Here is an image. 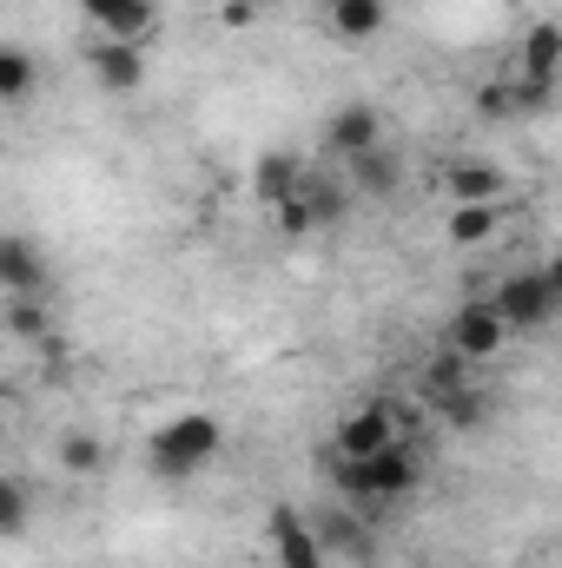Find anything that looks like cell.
<instances>
[{
	"label": "cell",
	"instance_id": "cell-1",
	"mask_svg": "<svg viewBox=\"0 0 562 568\" xmlns=\"http://www.w3.org/2000/svg\"><path fill=\"white\" fill-rule=\"evenodd\" d=\"M331 483L351 509H371V503H404L418 489V456L404 443L378 449V456H338L331 463Z\"/></svg>",
	"mask_w": 562,
	"mask_h": 568
},
{
	"label": "cell",
	"instance_id": "cell-2",
	"mask_svg": "<svg viewBox=\"0 0 562 568\" xmlns=\"http://www.w3.org/2000/svg\"><path fill=\"white\" fill-rule=\"evenodd\" d=\"M219 449H225V424L205 417V410H185V417H172V424L152 429V469L172 476V483L192 476V469H205Z\"/></svg>",
	"mask_w": 562,
	"mask_h": 568
},
{
	"label": "cell",
	"instance_id": "cell-3",
	"mask_svg": "<svg viewBox=\"0 0 562 568\" xmlns=\"http://www.w3.org/2000/svg\"><path fill=\"white\" fill-rule=\"evenodd\" d=\"M496 311L510 317V331H543V324H556L562 297L543 272H510V278L496 284Z\"/></svg>",
	"mask_w": 562,
	"mask_h": 568
},
{
	"label": "cell",
	"instance_id": "cell-4",
	"mask_svg": "<svg viewBox=\"0 0 562 568\" xmlns=\"http://www.w3.org/2000/svg\"><path fill=\"white\" fill-rule=\"evenodd\" d=\"M265 549H272V562L279 568H324V536H318V523H304L291 503H279L272 516H265Z\"/></svg>",
	"mask_w": 562,
	"mask_h": 568
},
{
	"label": "cell",
	"instance_id": "cell-5",
	"mask_svg": "<svg viewBox=\"0 0 562 568\" xmlns=\"http://www.w3.org/2000/svg\"><path fill=\"white\" fill-rule=\"evenodd\" d=\"M443 337H450V351H456V357L483 364V357H496V351L510 344V317L496 311V297H490V304H463V311L450 317V331H443Z\"/></svg>",
	"mask_w": 562,
	"mask_h": 568
},
{
	"label": "cell",
	"instance_id": "cell-6",
	"mask_svg": "<svg viewBox=\"0 0 562 568\" xmlns=\"http://www.w3.org/2000/svg\"><path fill=\"white\" fill-rule=\"evenodd\" d=\"M0 284H7V297H47L53 291V265L33 252L27 232H7L0 239Z\"/></svg>",
	"mask_w": 562,
	"mask_h": 568
},
{
	"label": "cell",
	"instance_id": "cell-7",
	"mask_svg": "<svg viewBox=\"0 0 562 568\" xmlns=\"http://www.w3.org/2000/svg\"><path fill=\"white\" fill-rule=\"evenodd\" d=\"M391 443H404L391 404H364V410H351V417L338 424V436H331L338 456H378V449H391Z\"/></svg>",
	"mask_w": 562,
	"mask_h": 568
},
{
	"label": "cell",
	"instance_id": "cell-8",
	"mask_svg": "<svg viewBox=\"0 0 562 568\" xmlns=\"http://www.w3.org/2000/svg\"><path fill=\"white\" fill-rule=\"evenodd\" d=\"M556 80H562V27L536 20V27L523 33V47H516V87H536V93H550Z\"/></svg>",
	"mask_w": 562,
	"mask_h": 568
},
{
	"label": "cell",
	"instance_id": "cell-9",
	"mask_svg": "<svg viewBox=\"0 0 562 568\" xmlns=\"http://www.w3.org/2000/svg\"><path fill=\"white\" fill-rule=\"evenodd\" d=\"M324 145H331L338 159H358V152L384 145V113H378L371 100H351V106H338V113L324 120Z\"/></svg>",
	"mask_w": 562,
	"mask_h": 568
},
{
	"label": "cell",
	"instance_id": "cell-10",
	"mask_svg": "<svg viewBox=\"0 0 562 568\" xmlns=\"http://www.w3.org/2000/svg\"><path fill=\"white\" fill-rule=\"evenodd\" d=\"M391 20V0H324V27L344 47H371Z\"/></svg>",
	"mask_w": 562,
	"mask_h": 568
},
{
	"label": "cell",
	"instance_id": "cell-11",
	"mask_svg": "<svg viewBox=\"0 0 562 568\" xmlns=\"http://www.w3.org/2000/svg\"><path fill=\"white\" fill-rule=\"evenodd\" d=\"M93 80L107 93H140L145 87V47L140 40H100L93 47Z\"/></svg>",
	"mask_w": 562,
	"mask_h": 568
},
{
	"label": "cell",
	"instance_id": "cell-12",
	"mask_svg": "<svg viewBox=\"0 0 562 568\" xmlns=\"http://www.w3.org/2000/svg\"><path fill=\"white\" fill-rule=\"evenodd\" d=\"M80 7L107 40H140V47L152 33V13H159V0H80Z\"/></svg>",
	"mask_w": 562,
	"mask_h": 568
},
{
	"label": "cell",
	"instance_id": "cell-13",
	"mask_svg": "<svg viewBox=\"0 0 562 568\" xmlns=\"http://www.w3.org/2000/svg\"><path fill=\"white\" fill-rule=\"evenodd\" d=\"M304 179H311V165H304L298 152H265V159L252 165V192H259V205H284V199H298Z\"/></svg>",
	"mask_w": 562,
	"mask_h": 568
},
{
	"label": "cell",
	"instance_id": "cell-14",
	"mask_svg": "<svg viewBox=\"0 0 562 568\" xmlns=\"http://www.w3.org/2000/svg\"><path fill=\"white\" fill-rule=\"evenodd\" d=\"M443 185H450L456 205H496L510 179H503V165H490V159H456V165L443 172Z\"/></svg>",
	"mask_w": 562,
	"mask_h": 568
},
{
	"label": "cell",
	"instance_id": "cell-15",
	"mask_svg": "<svg viewBox=\"0 0 562 568\" xmlns=\"http://www.w3.org/2000/svg\"><path fill=\"white\" fill-rule=\"evenodd\" d=\"M344 179H351V192H371V199H391V192L404 185V165H398V152H391V145H371V152H358V159H344Z\"/></svg>",
	"mask_w": 562,
	"mask_h": 568
},
{
	"label": "cell",
	"instance_id": "cell-16",
	"mask_svg": "<svg viewBox=\"0 0 562 568\" xmlns=\"http://www.w3.org/2000/svg\"><path fill=\"white\" fill-rule=\"evenodd\" d=\"M351 179H331V172H311L304 179V205H311V219H318V232H331V225H344V212H351Z\"/></svg>",
	"mask_w": 562,
	"mask_h": 568
},
{
	"label": "cell",
	"instance_id": "cell-17",
	"mask_svg": "<svg viewBox=\"0 0 562 568\" xmlns=\"http://www.w3.org/2000/svg\"><path fill=\"white\" fill-rule=\"evenodd\" d=\"M7 331H13L20 344H40V351H60V337H53V317L40 311V297H7Z\"/></svg>",
	"mask_w": 562,
	"mask_h": 568
},
{
	"label": "cell",
	"instance_id": "cell-18",
	"mask_svg": "<svg viewBox=\"0 0 562 568\" xmlns=\"http://www.w3.org/2000/svg\"><path fill=\"white\" fill-rule=\"evenodd\" d=\"M53 456H60L67 476H100V469H107V443H100L93 429H67V436L53 443Z\"/></svg>",
	"mask_w": 562,
	"mask_h": 568
},
{
	"label": "cell",
	"instance_id": "cell-19",
	"mask_svg": "<svg viewBox=\"0 0 562 568\" xmlns=\"http://www.w3.org/2000/svg\"><path fill=\"white\" fill-rule=\"evenodd\" d=\"M496 225H503V212H496V205H456L443 232H450V245H463V252H470V245L496 239Z\"/></svg>",
	"mask_w": 562,
	"mask_h": 568
},
{
	"label": "cell",
	"instance_id": "cell-20",
	"mask_svg": "<svg viewBox=\"0 0 562 568\" xmlns=\"http://www.w3.org/2000/svg\"><path fill=\"white\" fill-rule=\"evenodd\" d=\"M470 384V357H456V351H443L430 371H423V404H443V397H456Z\"/></svg>",
	"mask_w": 562,
	"mask_h": 568
},
{
	"label": "cell",
	"instance_id": "cell-21",
	"mask_svg": "<svg viewBox=\"0 0 562 568\" xmlns=\"http://www.w3.org/2000/svg\"><path fill=\"white\" fill-rule=\"evenodd\" d=\"M436 417H443L450 429H483V424H490V397H483L476 384H463L456 397H443V404H436Z\"/></svg>",
	"mask_w": 562,
	"mask_h": 568
},
{
	"label": "cell",
	"instance_id": "cell-22",
	"mask_svg": "<svg viewBox=\"0 0 562 568\" xmlns=\"http://www.w3.org/2000/svg\"><path fill=\"white\" fill-rule=\"evenodd\" d=\"M33 53L27 47H0V100H27L33 93Z\"/></svg>",
	"mask_w": 562,
	"mask_h": 568
},
{
	"label": "cell",
	"instance_id": "cell-23",
	"mask_svg": "<svg viewBox=\"0 0 562 568\" xmlns=\"http://www.w3.org/2000/svg\"><path fill=\"white\" fill-rule=\"evenodd\" d=\"M318 536H324V549H351V556H371V536L358 529V516H318Z\"/></svg>",
	"mask_w": 562,
	"mask_h": 568
},
{
	"label": "cell",
	"instance_id": "cell-24",
	"mask_svg": "<svg viewBox=\"0 0 562 568\" xmlns=\"http://www.w3.org/2000/svg\"><path fill=\"white\" fill-rule=\"evenodd\" d=\"M0 536H7V542L27 536V483H20V476L0 483Z\"/></svg>",
	"mask_w": 562,
	"mask_h": 568
},
{
	"label": "cell",
	"instance_id": "cell-25",
	"mask_svg": "<svg viewBox=\"0 0 562 568\" xmlns=\"http://www.w3.org/2000/svg\"><path fill=\"white\" fill-rule=\"evenodd\" d=\"M272 219H279V232H284V239H304V232H318V219H311L304 192H298V199H284V205H272Z\"/></svg>",
	"mask_w": 562,
	"mask_h": 568
},
{
	"label": "cell",
	"instance_id": "cell-26",
	"mask_svg": "<svg viewBox=\"0 0 562 568\" xmlns=\"http://www.w3.org/2000/svg\"><path fill=\"white\" fill-rule=\"evenodd\" d=\"M252 20H259V7H252V0H225V27H232V33H245Z\"/></svg>",
	"mask_w": 562,
	"mask_h": 568
},
{
	"label": "cell",
	"instance_id": "cell-27",
	"mask_svg": "<svg viewBox=\"0 0 562 568\" xmlns=\"http://www.w3.org/2000/svg\"><path fill=\"white\" fill-rule=\"evenodd\" d=\"M510 100H516V93H510V87H490V93H483V100H476V106H483V113H503V106H510Z\"/></svg>",
	"mask_w": 562,
	"mask_h": 568
},
{
	"label": "cell",
	"instance_id": "cell-28",
	"mask_svg": "<svg viewBox=\"0 0 562 568\" xmlns=\"http://www.w3.org/2000/svg\"><path fill=\"white\" fill-rule=\"evenodd\" d=\"M543 278L556 284V297H562V252H556V258H550V265H543Z\"/></svg>",
	"mask_w": 562,
	"mask_h": 568
},
{
	"label": "cell",
	"instance_id": "cell-29",
	"mask_svg": "<svg viewBox=\"0 0 562 568\" xmlns=\"http://www.w3.org/2000/svg\"><path fill=\"white\" fill-rule=\"evenodd\" d=\"M252 7H259V13H265V7H279V0H252Z\"/></svg>",
	"mask_w": 562,
	"mask_h": 568
}]
</instances>
